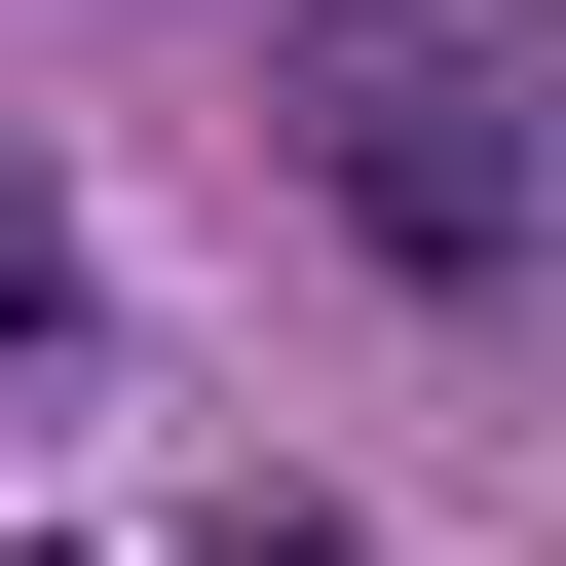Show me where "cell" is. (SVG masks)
<instances>
[{"mask_svg":"<svg viewBox=\"0 0 566 566\" xmlns=\"http://www.w3.org/2000/svg\"><path fill=\"white\" fill-rule=\"evenodd\" d=\"M264 76H303V189L378 227V303H528V264H566L528 0H264Z\"/></svg>","mask_w":566,"mask_h":566,"instance_id":"cell-1","label":"cell"},{"mask_svg":"<svg viewBox=\"0 0 566 566\" xmlns=\"http://www.w3.org/2000/svg\"><path fill=\"white\" fill-rule=\"evenodd\" d=\"M39 340H76V264H39V189H0V378H39Z\"/></svg>","mask_w":566,"mask_h":566,"instance_id":"cell-2","label":"cell"}]
</instances>
